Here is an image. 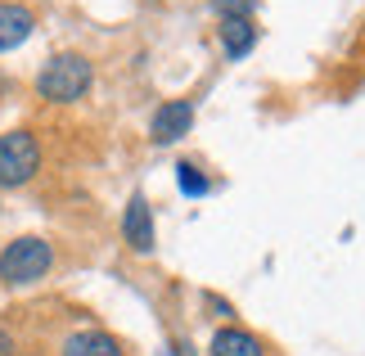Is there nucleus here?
I'll return each instance as SVG.
<instances>
[{
  "label": "nucleus",
  "instance_id": "6",
  "mask_svg": "<svg viewBox=\"0 0 365 356\" xmlns=\"http://www.w3.org/2000/svg\"><path fill=\"white\" fill-rule=\"evenodd\" d=\"M59 356H126V347L104 330H77V334L63 338Z\"/></svg>",
  "mask_w": 365,
  "mask_h": 356
},
{
  "label": "nucleus",
  "instance_id": "2",
  "mask_svg": "<svg viewBox=\"0 0 365 356\" xmlns=\"http://www.w3.org/2000/svg\"><path fill=\"white\" fill-rule=\"evenodd\" d=\"M50 266H54V248L36 235H23L14 244H5V253H0V284L23 289V284H36Z\"/></svg>",
  "mask_w": 365,
  "mask_h": 356
},
{
  "label": "nucleus",
  "instance_id": "12",
  "mask_svg": "<svg viewBox=\"0 0 365 356\" xmlns=\"http://www.w3.org/2000/svg\"><path fill=\"white\" fill-rule=\"evenodd\" d=\"M158 356H190V352H185V347H163Z\"/></svg>",
  "mask_w": 365,
  "mask_h": 356
},
{
  "label": "nucleus",
  "instance_id": "9",
  "mask_svg": "<svg viewBox=\"0 0 365 356\" xmlns=\"http://www.w3.org/2000/svg\"><path fill=\"white\" fill-rule=\"evenodd\" d=\"M221 46H226L230 59H244V54L257 46V32H252L248 19H221Z\"/></svg>",
  "mask_w": 365,
  "mask_h": 356
},
{
  "label": "nucleus",
  "instance_id": "8",
  "mask_svg": "<svg viewBox=\"0 0 365 356\" xmlns=\"http://www.w3.org/2000/svg\"><path fill=\"white\" fill-rule=\"evenodd\" d=\"M32 9H23V5H9V0H0V50H14V46H23L27 36H32Z\"/></svg>",
  "mask_w": 365,
  "mask_h": 356
},
{
  "label": "nucleus",
  "instance_id": "7",
  "mask_svg": "<svg viewBox=\"0 0 365 356\" xmlns=\"http://www.w3.org/2000/svg\"><path fill=\"white\" fill-rule=\"evenodd\" d=\"M207 352H212V356H266V343H262L257 334H248V330H235V325H226V330H217V334H212Z\"/></svg>",
  "mask_w": 365,
  "mask_h": 356
},
{
  "label": "nucleus",
  "instance_id": "1",
  "mask_svg": "<svg viewBox=\"0 0 365 356\" xmlns=\"http://www.w3.org/2000/svg\"><path fill=\"white\" fill-rule=\"evenodd\" d=\"M91 59L86 54H54V59L41 68V77H36V91L41 99H54V104H73V99H81L91 91Z\"/></svg>",
  "mask_w": 365,
  "mask_h": 356
},
{
  "label": "nucleus",
  "instance_id": "10",
  "mask_svg": "<svg viewBox=\"0 0 365 356\" xmlns=\"http://www.w3.org/2000/svg\"><path fill=\"white\" fill-rule=\"evenodd\" d=\"M176 185H180V194H185V198H203L207 190H212V180H207L194 163H176Z\"/></svg>",
  "mask_w": 365,
  "mask_h": 356
},
{
  "label": "nucleus",
  "instance_id": "5",
  "mask_svg": "<svg viewBox=\"0 0 365 356\" xmlns=\"http://www.w3.org/2000/svg\"><path fill=\"white\" fill-rule=\"evenodd\" d=\"M122 239L135 253H153V212L145 203V194H131V203L122 212Z\"/></svg>",
  "mask_w": 365,
  "mask_h": 356
},
{
  "label": "nucleus",
  "instance_id": "3",
  "mask_svg": "<svg viewBox=\"0 0 365 356\" xmlns=\"http://www.w3.org/2000/svg\"><path fill=\"white\" fill-rule=\"evenodd\" d=\"M41 172V145L32 131H5L0 136V190H19Z\"/></svg>",
  "mask_w": 365,
  "mask_h": 356
},
{
  "label": "nucleus",
  "instance_id": "11",
  "mask_svg": "<svg viewBox=\"0 0 365 356\" xmlns=\"http://www.w3.org/2000/svg\"><path fill=\"white\" fill-rule=\"evenodd\" d=\"M0 356H14V338H9V330H0Z\"/></svg>",
  "mask_w": 365,
  "mask_h": 356
},
{
  "label": "nucleus",
  "instance_id": "4",
  "mask_svg": "<svg viewBox=\"0 0 365 356\" xmlns=\"http://www.w3.org/2000/svg\"><path fill=\"white\" fill-rule=\"evenodd\" d=\"M190 126H194V104H190V99H167V104L153 113L149 136L158 140V145H172V140L190 136Z\"/></svg>",
  "mask_w": 365,
  "mask_h": 356
}]
</instances>
